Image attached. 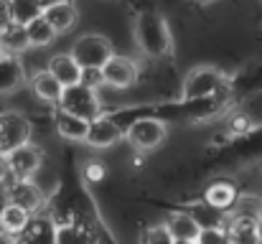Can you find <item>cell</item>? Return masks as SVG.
Returning a JSON list of instances; mask_svg holds the SVG:
<instances>
[{
	"label": "cell",
	"instance_id": "1",
	"mask_svg": "<svg viewBox=\"0 0 262 244\" xmlns=\"http://www.w3.org/2000/svg\"><path fill=\"white\" fill-rule=\"evenodd\" d=\"M133 38L143 56L166 59L173 54V36L168 18L158 10H140L133 20Z\"/></svg>",
	"mask_w": 262,
	"mask_h": 244
},
{
	"label": "cell",
	"instance_id": "2",
	"mask_svg": "<svg viewBox=\"0 0 262 244\" xmlns=\"http://www.w3.org/2000/svg\"><path fill=\"white\" fill-rule=\"evenodd\" d=\"M56 107H61V109H67L72 115H79L84 120H94V117L102 115V99L97 94V86H89L84 81L64 86Z\"/></svg>",
	"mask_w": 262,
	"mask_h": 244
},
{
	"label": "cell",
	"instance_id": "3",
	"mask_svg": "<svg viewBox=\"0 0 262 244\" xmlns=\"http://www.w3.org/2000/svg\"><path fill=\"white\" fill-rule=\"evenodd\" d=\"M222 86H224V72L214 64H201L186 74L181 86V99L186 102L206 99V97H214Z\"/></svg>",
	"mask_w": 262,
	"mask_h": 244
},
{
	"label": "cell",
	"instance_id": "4",
	"mask_svg": "<svg viewBox=\"0 0 262 244\" xmlns=\"http://www.w3.org/2000/svg\"><path fill=\"white\" fill-rule=\"evenodd\" d=\"M166 138H168V125L161 117H138L125 130V140L138 153H153V150H158Z\"/></svg>",
	"mask_w": 262,
	"mask_h": 244
},
{
	"label": "cell",
	"instance_id": "5",
	"mask_svg": "<svg viewBox=\"0 0 262 244\" xmlns=\"http://www.w3.org/2000/svg\"><path fill=\"white\" fill-rule=\"evenodd\" d=\"M72 54L82 64V69H102L104 61L115 54V46L102 33H84L74 41Z\"/></svg>",
	"mask_w": 262,
	"mask_h": 244
},
{
	"label": "cell",
	"instance_id": "6",
	"mask_svg": "<svg viewBox=\"0 0 262 244\" xmlns=\"http://www.w3.org/2000/svg\"><path fill=\"white\" fill-rule=\"evenodd\" d=\"M31 132H33L31 120L23 112H15V109L0 112V153H10L13 148L28 143Z\"/></svg>",
	"mask_w": 262,
	"mask_h": 244
},
{
	"label": "cell",
	"instance_id": "7",
	"mask_svg": "<svg viewBox=\"0 0 262 244\" xmlns=\"http://www.w3.org/2000/svg\"><path fill=\"white\" fill-rule=\"evenodd\" d=\"M5 201L18 204L31 214H38L46 204V193L33 178H10L5 183Z\"/></svg>",
	"mask_w": 262,
	"mask_h": 244
},
{
	"label": "cell",
	"instance_id": "8",
	"mask_svg": "<svg viewBox=\"0 0 262 244\" xmlns=\"http://www.w3.org/2000/svg\"><path fill=\"white\" fill-rule=\"evenodd\" d=\"M102 77H104V86H112V89H130L135 86V81L140 77V69L133 59L127 56H120V54H112L104 66H102Z\"/></svg>",
	"mask_w": 262,
	"mask_h": 244
},
{
	"label": "cell",
	"instance_id": "9",
	"mask_svg": "<svg viewBox=\"0 0 262 244\" xmlns=\"http://www.w3.org/2000/svg\"><path fill=\"white\" fill-rule=\"evenodd\" d=\"M5 156H8V163H10V178H36V173L43 165V153L31 140L13 148Z\"/></svg>",
	"mask_w": 262,
	"mask_h": 244
},
{
	"label": "cell",
	"instance_id": "10",
	"mask_svg": "<svg viewBox=\"0 0 262 244\" xmlns=\"http://www.w3.org/2000/svg\"><path fill=\"white\" fill-rule=\"evenodd\" d=\"M120 140H125V130L112 117L99 115V117L89 120V132L84 145L94 148V150H107V148H115Z\"/></svg>",
	"mask_w": 262,
	"mask_h": 244
},
{
	"label": "cell",
	"instance_id": "11",
	"mask_svg": "<svg viewBox=\"0 0 262 244\" xmlns=\"http://www.w3.org/2000/svg\"><path fill=\"white\" fill-rule=\"evenodd\" d=\"M28 84L26 66L18 54L0 51V97H10Z\"/></svg>",
	"mask_w": 262,
	"mask_h": 244
},
{
	"label": "cell",
	"instance_id": "12",
	"mask_svg": "<svg viewBox=\"0 0 262 244\" xmlns=\"http://www.w3.org/2000/svg\"><path fill=\"white\" fill-rule=\"evenodd\" d=\"M166 227L171 232L173 244H199L201 221L193 216V211H176L166 219Z\"/></svg>",
	"mask_w": 262,
	"mask_h": 244
},
{
	"label": "cell",
	"instance_id": "13",
	"mask_svg": "<svg viewBox=\"0 0 262 244\" xmlns=\"http://www.w3.org/2000/svg\"><path fill=\"white\" fill-rule=\"evenodd\" d=\"M227 232H229V242L234 244L262 242V221L252 216L227 214Z\"/></svg>",
	"mask_w": 262,
	"mask_h": 244
},
{
	"label": "cell",
	"instance_id": "14",
	"mask_svg": "<svg viewBox=\"0 0 262 244\" xmlns=\"http://www.w3.org/2000/svg\"><path fill=\"white\" fill-rule=\"evenodd\" d=\"M43 18L54 26L56 36H67L69 31H74V26L79 20V13H77V5L72 0H59V3L43 8Z\"/></svg>",
	"mask_w": 262,
	"mask_h": 244
},
{
	"label": "cell",
	"instance_id": "15",
	"mask_svg": "<svg viewBox=\"0 0 262 244\" xmlns=\"http://www.w3.org/2000/svg\"><path fill=\"white\" fill-rule=\"evenodd\" d=\"M31 94L38 99V102H46V104H56L61 92H64V84L56 79L49 69H38L33 77H28V84Z\"/></svg>",
	"mask_w": 262,
	"mask_h": 244
},
{
	"label": "cell",
	"instance_id": "16",
	"mask_svg": "<svg viewBox=\"0 0 262 244\" xmlns=\"http://www.w3.org/2000/svg\"><path fill=\"white\" fill-rule=\"evenodd\" d=\"M54 122H56V132H59L64 140H72V143H84V140H87L89 120H84V117L72 115V112L56 107Z\"/></svg>",
	"mask_w": 262,
	"mask_h": 244
},
{
	"label": "cell",
	"instance_id": "17",
	"mask_svg": "<svg viewBox=\"0 0 262 244\" xmlns=\"http://www.w3.org/2000/svg\"><path fill=\"white\" fill-rule=\"evenodd\" d=\"M46 69H49V72H51L56 79L61 81L64 86L82 81V74H84L82 64L74 59V54H72V51H69V54H54V56L49 59Z\"/></svg>",
	"mask_w": 262,
	"mask_h": 244
},
{
	"label": "cell",
	"instance_id": "18",
	"mask_svg": "<svg viewBox=\"0 0 262 244\" xmlns=\"http://www.w3.org/2000/svg\"><path fill=\"white\" fill-rule=\"evenodd\" d=\"M237 196H239V191H237V186L232 181H214L204 191V204L214 206L216 211L229 214L232 206H234V201H237Z\"/></svg>",
	"mask_w": 262,
	"mask_h": 244
},
{
	"label": "cell",
	"instance_id": "19",
	"mask_svg": "<svg viewBox=\"0 0 262 244\" xmlns=\"http://www.w3.org/2000/svg\"><path fill=\"white\" fill-rule=\"evenodd\" d=\"M28 49H31V41H28L26 26L13 23V20H8V23L0 26V51H10V54H18L20 56Z\"/></svg>",
	"mask_w": 262,
	"mask_h": 244
},
{
	"label": "cell",
	"instance_id": "20",
	"mask_svg": "<svg viewBox=\"0 0 262 244\" xmlns=\"http://www.w3.org/2000/svg\"><path fill=\"white\" fill-rule=\"evenodd\" d=\"M31 219H33V214H31V211H26V209H23V206H18V204L5 201V204H3V209H0V229L10 232L13 237L23 234V232L31 227Z\"/></svg>",
	"mask_w": 262,
	"mask_h": 244
},
{
	"label": "cell",
	"instance_id": "21",
	"mask_svg": "<svg viewBox=\"0 0 262 244\" xmlns=\"http://www.w3.org/2000/svg\"><path fill=\"white\" fill-rule=\"evenodd\" d=\"M26 31H28L31 49H46V46H51L54 38H56V31H54V26L43 18V13H41L38 18H33V20L26 26Z\"/></svg>",
	"mask_w": 262,
	"mask_h": 244
},
{
	"label": "cell",
	"instance_id": "22",
	"mask_svg": "<svg viewBox=\"0 0 262 244\" xmlns=\"http://www.w3.org/2000/svg\"><path fill=\"white\" fill-rule=\"evenodd\" d=\"M43 13V5L38 0H8V18L13 23L28 26L33 18H38Z\"/></svg>",
	"mask_w": 262,
	"mask_h": 244
},
{
	"label": "cell",
	"instance_id": "23",
	"mask_svg": "<svg viewBox=\"0 0 262 244\" xmlns=\"http://www.w3.org/2000/svg\"><path fill=\"white\" fill-rule=\"evenodd\" d=\"M229 214H239V216H252V219H260L262 221V196L255 193H245V196H237L234 206Z\"/></svg>",
	"mask_w": 262,
	"mask_h": 244
},
{
	"label": "cell",
	"instance_id": "24",
	"mask_svg": "<svg viewBox=\"0 0 262 244\" xmlns=\"http://www.w3.org/2000/svg\"><path fill=\"white\" fill-rule=\"evenodd\" d=\"M227 242H229L227 224H206V227H201L199 244H227Z\"/></svg>",
	"mask_w": 262,
	"mask_h": 244
},
{
	"label": "cell",
	"instance_id": "25",
	"mask_svg": "<svg viewBox=\"0 0 262 244\" xmlns=\"http://www.w3.org/2000/svg\"><path fill=\"white\" fill-rule=\"evenodd\" d=\"M143 239H145V242H173V239H171V232H168L166 224H156V227H150V229L143 234Z\"/></svg>",
	"mask_w": 262,
	"mask_h": 244
},
{
	"label": "cell",
	"instance_id": "26",
	"mask_svg": "<svg viewBox=\"0 0 262 244\" xmlns=\"http://www.w3.org/2000/svg\"><path fill=\"white\" fill-rule=\"evenodd\" d=\"M252 130V120L247 117V115H237L234 120H232V132L234 135H245V132H250Z\"/></svg>",
	"mask_w": 262,
	"mask_h": 244
},
{
	"label": "cell",
	"instance_id": "27",
	"mask_svg": "<svg viewBox=\"0 0 262 244\" xmlns=\"http://www.w3.org/2000/svg\"><path fill=\"white\" fill-rule=\"evenodd\" d=\"M8 181H10V163L5 153H0V186H5Z\"/></svg>",
	"mask_w": 262,
	"mask_h": 244
},
{
	"label": "cell",
	"instance_id": "28",
	"mask_svg": "<svg viewBox=\"0 0 262 244\" xmlns=\"http://www.w3.org/2000/svg\"><path fill=\"white\" fill-rule=\"evenodd\" d=\"M38 3H41V5L46 8V5H54V3H59V0H38Z\"/></svg>",
	"mask_w": 262,
	"mask_h": 244
},
{
	"label": "cell",
	"instance_id": "29",
	"mask_svg": "<svg viewBox=\"0 0 262 244\" xmlns=\"http://www.w3.org/2000/svg\"><path fill=\"white\" fill-rule=\"evenodd\" d=\"M196 3H214V0H196Z\"/></svg>",
	"mask_w": 262,
	"mask_h": 244
}]
</instances>
